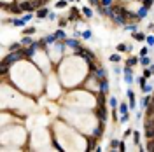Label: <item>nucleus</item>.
Instances as JSON below:
<instances>
[{
    "label": "nucleus",
    "mask_w": 154,
    "mask_h": 152,
    "mask_svg": "<svg viewBox=\"0 0 154 152\" xmlns=\"http://www.w3.org/2000/svg\"><path fill=\"white\" fill-rule=\"evenodd\" d=\"M23 56H25V52H23V51H12L9 56H5V58L2 60V63H5V65H9V67H11L12 63L20 61L21 58H23Z\"/></svg>",
    "instance_id": "obj_1"
},
{
    "label": "nucleus",
    "mask_w": 154,
    "mask_h": 152,
    "mask_svg": "<svg viewBox=\"0 0 154 152\" xmlns=\"http://www.w3.org/2000/svg\"><path fill=\"white\" fill-rule=\"evenodd\" d=\"M77 54H79V56H82V58L88 61V63H93V60H95V54H93L89 49H84V47H79V49H77Z\"/></svg>",
    "instance_id": "obj_2"
},
{
    "label": "nucleus",
    "mask_w": 154,
    "mask_h": 152,
    "mask_svg": "<svg viewBox=\"0 0 154 152\" xmlns=\"http://www.w3.org/2000/svg\"><path fill=\"white\" fill-rule=\"evenodd\" d=\"M123 72H124V82H126V84H131V82H133V70H131V67L126 65Z\"/></svg>",
    "instance_id": "obj_3"
},
{
    "label": "nucleus",
    "mask_w": 154,
    "mask_h": 152,
    "mask_svg": "<svg viewBox=\"0 0 154 152\" xmlns=\"http://www.w3.org/2000/svg\"><path fill=\"white\" fill-rule=\"evenodd\" d=\"M96 117H98L100 121H107V109H105V105H98V109H96Z\"/></svg>",
    "instance_id": "obj_4"
},
{
    "label": "nucleus",
    "mask_w": 154,
    "mask_h": 152,
    "mask_svg": "<svg viewBox=\"0 0 154 152\" xmlns=\"http://www.w3.org/2000/svg\"><path fill=\"white\" fill-rule=\"evenodd\" d=\"M103 130H105V121H100V124L93 130V135H95L96 138H100V136H102V133H103Z\"/></svg>",
    "instance_id": "obj_5"
},
{
    "label": "nucleus",
    "mask_w": 154,
    "mask_h": 152,
    "mask_svg": "<svg viewBox=\"0 0 154 152\" xmlns=\"http://www.w3.org/2000/svg\"><path fill=\"white\" fill-rule=\"evenodd\" d=\"M147 12H149V7L140 5V7H138V10H137V16H138V19H145V18H147Z\"/></svg>",
    "instance_id": "obj_6"
},
{
    "label": "nucleus",
    "mask_w": 154,
    "mask_h": 152,
    "mask_svg": "<svg viewBox=\"0 0 154 152\" xmlns=\"http://www.w3.org/2000/svg\"><path fill=\"white\" fill-rule=\"evenodd\" d=\"M63 42H65V46H67V47H74L75 51L79 49V42L75 40V39H65Z\"/></svg>",
    "instance_id": "obj_7"
},
{
    "label": "nucleus",
    "mask_w": 154,
    "mask_h": 152,
    "mask_svg": "<svg viewBox=\"0 0 154 152\" xmlns=\"http://www.w3.org/2000/svg\"><path fill=\"white\" fill-rule=\"evenodd\" d=\"M109 89H110V86H109V81H107V77H105V79H102V81H100V91L107 94V93H109Z\"/></svg>",
    "instance_id": "obj_8"
},
{
    "label": "nucleus",
    "mask_w": 154,
    "mask_h": 152,
    "mask_svg": "<svg viewBox=\"0 0 154 152\" xmlns=\"http://www.w3.org/2000/svg\"><path fill=\"white\" fill-rule=\"evenodd\" d=\"M47 16H49V9H47V7H42V9L37 10V18H39V19H44V18H47Z\"/></svg>",
    "instance_id": "obj_9"
},
{
    "label": "nucleus",
    "mask_w": 154,
    "mask_h": 152,
    "mask_svg": "<svg viewBox=\"0 0 154 152\" xmlns=\"http://www.w3.org/2000/svg\"><path fill=\"white\" fill-rule=\"evenodd\" d=\"M74 19H79V9H75V7L70 9V16H68V21H74Z\"/></svg>",
    "instance_id": "obj_10"
},
{
    "label": "nucleus",
    "mask_w": 154,
    "mask_h": 152,
    "mask_svg": "<svg viewBox=\"0 0 154 152\" xmlns=\"http://www.w3.org/2000/svg\"><path fill=\"white\" fill-rule=\"evenodd\" d=\"M21 44H23L25 47H28V46H32V44H33V40L30 39V35H25V37L21 39Z\"/></svg>",
    "instance_id": "obj_11"
},
{
    "label": "nucleus",
    "mask_w": 154,
    "mask_h": 152,
    "mask_svg": "<svg viewBox=\"0 0 154 152\" xmlns=\"http://www.w3.org/2000/svg\"><path fill=\"white\" fill-rule=\"evenodd\" d=\"M96 105H105V93H98V96H96Z\"/></svg>",
    "instance_id": "obj_12"
},
{
    "label": "nucleus",
    "mask_w": 154,
    "mask_h": 152,
    "mask_svg": "<svg viewBox=\"0 0 154 152\" xmlns=\"http://www.w3.org/2000/svg\"><path fill=\"white\" fill-rule=\"evenodd\" d=\"M131 37H133L135 40H145L147 39L144 33H138V31H131Z\"/></svg>",
    "instance_id": "obj_13"
},
{
    "label": "nucleus",
    "mask_w": 154,
    "mask_h": 152,
    "mask_svg": "<svg viewBox=\"0 0 154 152\" xmlns=\"http://www.w3.org/2000/svg\"><path fill=\"white\" fill-rule=\"evenodd\" d=\"M138 63H140V58H128V61H126L128 67H135V65H138Z\"/></svg>",
    "instance_id": "obj_14"
},
{
    "label": "nucleus",
    "mask_w": 154,
    "mask_h": 152,
    "mask_svg": "<svg viewBox=\"0 0 154 152\" xmlns=\"http://www.w3.org/2000/svg\"><path fill=\"white\" fill-rule=\"evenodd\" d=\"M140 65H144V67H149V65H151V58H149L147 54H145V56H142V58H140Z\"/></svg>",
    "instance_id": "obj_15"
},
{
    "label": "nucleus",
    "mask_w": 154,
    "mask_h": 152,
    "mask_svg": "<svg viewBox=\"0 0 154 152\" xmlns=\"http://www.w3.org/2000/svg\"><path fill=\"white\" fill-rule=\"evenodd\" d=\"M151 100H152L151 96H144V98H142V103H140V105H142V109H147V107H149V103H151Z\"/></svg>",
    "instance_id": "obj_16"
},
{
    "label": "nucleus",
    "mask_w": 154,
    "mask_h": 152,
    "mask_svg": "<svg viewBox=\"0 0 154 152\" xmlns=\"http://www.w3.org/2000/svg\"><path fill=\"white\" fill-rule=\"evenodd\" d=\"M119 140H110V143H109V149H112V151H117L119 149Z\"/></svg>",
    "instance_id": "obj_17"
},
{
    "label": "nucleus",
    "mask_w": 154,
    "mask_h": 152,
    "mask_svg": "<svg viewBox=\"0 0 154 152\" xmlns=\"http://www.w3.org/2000/svg\"><path fill=\"white\" fill-rule=\"evenodd\" d=\"M54 37H56V40H63V39H65V31L63 30H56L54 31Z\"/></svg>",
    "instance_id": "obj_18"
},
{
    "label": "nucleus",
    "mask_w": 154,
    "mask_h": 152,
    "mask_svg": "<svg viewBox=\"0 0 154 152\" xmlns=\"http://www.w3.org/2000/svg\"><path fill=\"white\" fill-rule=\"evenodd\" d=\"M21 46H23L21 42H14V44H11V46H9V51H11V52H12V51H20Z\"/></svg>",
    "instance_id": "obj_19"
},
{
    "label": "nucleus",
    "mask_w": 154,
    "mask_h": 152,
    "mask_svg": "<svg viewBox=\"0 0 154 152\" xmlns=\"http://www.w3.org/2000/svg\"><path fill=\"white\" fill-rule=\"evenodd\" d=\"M35 31H37L35 26H28V28H25V30H23V33H25V35H33Z\"/></svg>",
    "instance_id": "obj_20"
},
{
    "label": "nucleus",
    "mask_w": 154,
    "mask_h": 152,
    "mask_svg": "<svg viewBox=\"0 0 154 152\" xmlns=\"http://www.w3.org/2000/svg\"><path fill=\"white\" fill-rule=\"evenodd\" d=\"M82 14L86 16V18H93V10L89 7H82Z\"/></svg>",
    "instance_id": "obj_21"
},
{
    "label": "nucleus",
    "mask_w": 154,
    "mask_h": 152,
    "mask_svg": "<svg viewBox=\"0 0 154 152\" xmlns=\"http://www.w3.org/2000/svg\"><path fill=\"white\" fill-rule=\"evenodd\" d=\"M142 91H144L145 94H151V93H152V86H151V84H145V86H142Z\"/></svg>",
    "instance_id": "obj_22"
},
{
    "label": "nucleus",
    "mask_w": 154,
    "mask_h": 152,
    "mask_svg": "<svg viewBox=\"0 0 154 152\" xmlns=\"http://www.w3.org/2000/svg\"><path fill=\"white\" fill-rule=\"evenodd\" d=\"M11 23H12V25H16V26H25V21H23V19H16V18H12Z\"/></svg>",
    "instance_id": "obj_23"
},
{
    "label": "nucleus",
    "mask_w": 154,
    "mask_h": 152,
    "mask_svg": "<svg viewBox=\"0 0 154 152\" xmlns=\"http://www.w3.org/2000/svg\"><path fill=\"white\" fill-rule=\"evenodd\" d=\"M128 109H130V105H126V103H121L119 105V112L121 114H128Z\"/></svg>",
    "instance_id": "obj_24"
},
{
    "label": "nucleus",
    "mask_w": 154,
    "mask_h": 152,
    "mask_svg": "<svg viewBox=\"0 0 154 152\" xmlns=\"http://www.w3.org/2000/svg\"><path fill=\"white\" fill-rule=\"evenodd\" d=\"M109 60L112 61V63H119V60H121V56H119V54L116 52V54H110V58H109Z\"/></svg>",
    "instance_id": "obj_25"
},
{
    "label": "nucleus",
    "mask_w": 154,
    "mask_h": 152,
    "mask_svg": "<svg viewBox=\"0 0 154 152\" xmlns=\"http://www.w3.org/2000/svg\"><path fill=\"white\" fill-rule=\"evenodd\" d=\"M124 30L126 31H135L137 30V25H128V23H126V25H124Z\"/></svg>",
    "instance_id": "obj_26"
},
{
    "label": "nucleus",
    "mask_w": 154,
    "mask_h": 152,
    "mask_svg": "<svg viewBox=\"0 0 154 152\" xmlns=\"http://www.w3.org/2000/svg\"><path fill=\"white\" fill-rule=\"evenodd\" d=\"M100 5H103V7H112V0H100Z\"/></svg>",
    "instance_id": "obj_27"
},
{
    "label": "nucleus",
    "mask_w": 154,
    "mask_h": 152,
    "mask_svg": "<svg viewBox=\"0 0 154 152\" xmlns=\"http://www.w3.org/2000/svg\"><path fill=\"white\" fill-rule=\"evenodd\" d=\"M67 2H68V0H60V2H56V7H58V9L67 7Z\"/></svg>",
    "instance_id": "obj_28"
},
{
    "label": "nucleus",
    "mask_w": 154,
    "mask_h": 152,
    "mask_svg": "<svg viewBox=\"0 0 154 152\" xmlns=\"http://www.w3.org/2000/svg\"><path fill=\"white\" fill-rule=\"evenodd\" d=\"M119 121H121V122H128V121H130V114H121Z\"/></svg>",
    "instance_id": "obj_29"
},
{
    "label": "nucleus",
    "mask_w": 154,
    "mask_h": 152,
    "mask_svg": "<svg viewBox=\"0 0 154 152\" xmlns=\"http://www.w3.org/2000/svg\"><path fill=\"white\" fill-rule=\"evenodd\" d=\"M117 51H119V52H124V51H128V46H124V44H117Z\"/></svg>",
    "instance_id": "obj_30"
},
{
    "label": "nucleus",
    "mask_w": 154,
    "mask_h": 152,
    "mask_svg": "<svg viewBox=\"0 0 154 152\" xmlns=\"http://www.w3.org/2000/svg\"><path fill=\"white\" fill-rule=\"evenodd\" d=\"M82 39H86V40H88V39H91V31H89V30L82 31Z\"/></svg>",
    "instance_id": "obj_31"
},
{
    "label": "nucleus",
    "mask_w": 154,
    "mask_h": 152,
    "mask_svg": "<svg viewBox=\"0 0 154 152\" xmlns=\"http://www.w3.org/2000/svg\"><path fill=\"white\" fill-rule=\"evenodd\" d=\"M133 136H135V143L140 145V135H138V131H133Z\"/></svg>",
    "instance_id": "obj_32"
},
{
    "label": "nucleus",
    "mask_w": 154,
    "mask_h": 152,
    "mask_svg": "<svg viewBox=\"0 0 154 152\" xmlns=\"http://www.w3.org/2000/svg\"><path fill=\"white\" fill-rule=\"evenodd\" d=\"M147 151H154V140L149 138V143H147Z\"/></svg>",
    "instance_id": "obj_33"
},
{
    "label": "nucleus",
    "mask_w": 154,
    "mask_h": 152,
    "mask_svg": "<svg viewBox=\"0 0 154 152\" xmlns=\"http://www.w3.org/2000/svg\"><path fill=\"white\" fill-rule=\"evenodd\" d=\"M110 107H112V109H117V98H110Z\"/></svg>",
    "instance_id": "obj_34"
},
{
    "label": "nucleus",
    "mask_w": 154,
    "mask_h": 152,
    "mask_svg": "<svg viewBox=\"0 0 154 152\" xmlns=\"http://www.w3.org/2000/svg\"><path fill=\"white\" fill-rule=\"evenodd\" d=\"M32 18H33V16H32V14H25V16H23V18H21V19L25 21V25H26V23H28V21L32 19Z\"/></svg>",
    "instance_id": "obj_35"
},
{
    "label": "nucleus",
    "mask_w": 154,
    "mask_h": 152,
    "mask_svg": "<svg viewBox=\"0 0 154 152\" xmlns=\"http://www.w3.org/2000/svg\"><path fill=\"white\" fill-rule=\"evenodd\" d=\"M145 79H147V77H138V79H137V82H138V84H140V86H145Z\"/></svg>",
    "instance_id": "obj_36"
},
{
    "label": "nucleus",
    "mask_w": 154,
    "mask_h": 152,
    "mask_svg": "<svg viewBox=\"0 0 154 152\" xmlns=\"http://www.w3.org/2000/svg\"><path fill=\"white\" fill-rule=\"evenodd\" d=\"M126 96H128L130 100H135V94H133V91H131V89H128V91H126Z\"/></svg>",
    "instance_id": "obj_37"
},
{
    "label": "nucleus",
    "mask_w": 154,
    "mask_h": 152,
    "mask_svg": "<svg viewBox=\"0 0 154 152\" xmlns=\"http://www.w3.org/2000/svg\"><path fill=\"white\" fill-rule=\"evenodd\" d=\"M145 40H147V44H149L151 47H152V46H154V37H147Z\"/></svg>",
    "instance_id": "obj_38"
},
{
    "label": "nucleus",
    "mask_w": 154,
    "mask_h": 152,
    "mask_svg": "<svg viewBox=\"0 0 154 152\" xmlns=\"http://www.w3.org/2000/svg\"><path fill=\"white\" fill-rule=\"evenodd\" d=\"M56 18H58V16H56L54 12H49V16H47V19H51V21H54Z\"/></svg>",
    "instance_id": "obj_39"
},
{
    "label": "nucleus",
    "mask_w": 154,
    "mask_h": 152,
    "mask_svg": "<svg viewBox=\"0 0 154 152\" xmlns=\"http://www.w3.org/2000/svg\"><path fill=\"white\" fill-rule=\"evenodd\" d=\"M144 75H145V77H151V75H152L151 68H145V70H144Z\"/></svg>",
    "instance_id": "obj_40"
},
{
    "label": "nucleus",
    "mask_w": 154,
    "mask_h": 152,
    "mask_svg": "<svg viewBox=\"0 0 154 152\" xmlns=\"http://www.w3.org/2000/svg\"><path fill=\"white\" fill-rule=\"evenodd\" d=\"M130 109H137V103H135V100H130Z\"/></svg>",
    "instance_id": "obj_41"
},
{
    "label": "nucleus",
    "mask_w": 154,
    "mask_h": 152,
    "mask_svg": "<svg viewBox=\"0 0 154 152\" xmlns=\"http://www.w3.org/2000/svg\"><path fill=\"white\" fill-rule=\"evenodd\" d=\"M145 54H147V47H142L140 49V56H145Z\"/></svg>",
    "instance_id": "obj_42"
},
{
    "label": "nucleus",
    "mask_w": 154,
    "mask_h": 152,
    "mask_svg": "<svg viewBox=\"0 0 154 152\" xmlns=\"http://www.w3.org/2000/svg\"><path fill=\"white\" fill-rule=\"evenodd\" d=\"M119 151H126V145H124V142L119 143Z\"/></svg>",
    "instance_id": "obj_43"
},
{
    "label": "nucleus",
    "mask_w": 154,
    "mask_h": 152,
    "mask_svg": "<svg viewBox=\"0 0 154 152\" xmlns=\"http://www.w3.org/2000/svg\"><path fill=\"white\" fill-rule=\"evenodd\" d=\"M60 26H62V28L63 26H67V19H60Z\"/></svg>",
    "instance_id": "obj_44"
},
{
    "label": "nucleus",
    "mask_w": 154,
    "mask_h": 152,
    "mask_svg": "<svg viewBox=\"0 0 154 152\" xmlns=\"http://www.w3.org/2000/svg\"><path fill=\"white\" fill-rule=\"evenodd\" d=\"M114 73H116V75H119V73H121V68H117V67H116V68H114Z\"/></svg>",
    "instance_id": "obj_45"
},
{
    "label": "nucleus",
    "mask_w": 154,
    "mask_h": 152,
    "mask_svg": "<svg viewBox=\"0 0 154 152\" xmlns=\"http://www.w3.org/2000/svg\"><path fill=\"white\" fill-rule=\"evenodd\" d=\"M151 72H152V73H154V65H151Z\"/></svg>",
    "instance_id": "obj_46"
},
{
    "label": "nucleus",
    "mask_w": 154,
    "mask_h": 152,
    "mask_svg": "<svg viewBox=\"0 0 154 152\" xmlns=\"http://www.w3.org/2000/svg\"><path fill=\"white\" fill-rule=\"evenodd\" d=\"M68 2H74V0H68Z\"/></svg>",
    "instance_id": "obj_47"
}]
</instances>
